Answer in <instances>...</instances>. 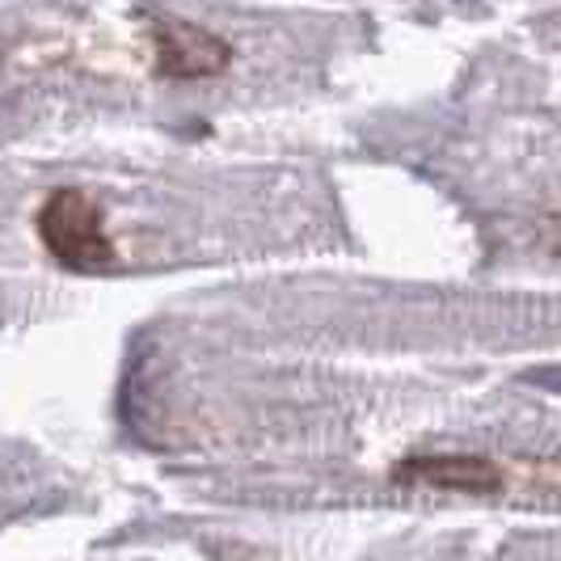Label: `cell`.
I'll return each mask as SVG.
<instances>
[{
	"instance_id": "7a4b0ae2",
	"label": "cell",
	"mask_w": 561,
	"mask_h": 561,
	"mask_svg": "<svg viewBox=\"0 0 561 561\" xmlns=\"http://www.w3.org/2000/svg\"><path fill=\"white\" fill-rule=\"evenodd\" d=\"M148 34H152V68L161 81H211L232 64V47L225 38L195 22L157 13L148 22Z\"/></svg>"
},
{
	"instance_id": "277c9868",
	"label": "cell",
	"mask_w": 561,
	"mask_h": 561,
	"mask_svg": "<svg viewBox=\"0 0 561 561\" xmlns=\"http://www.w3.org/2000/svg\"><path fill=\"white\" fill-rule=\"evenodd\" d=\"M536 245L545 253H553V257H561V211H549V216L536 220Z\"/></svg>"
},
{
	"instance_id": "6da1fadb",
	"label": "cell",
	"mask_w": 561,
	"mask_h": 561,
	"mask_svg": "<svg viewBox=\"0 0 561 561\" xmlns=\"http://www.w3.org/2000/svg\"><path fill=\"white\" fill-rule=\"evenodd\" d=\"M34 228H38L43 250L51 253L64 271H81V275L84 271H106L118 257L111 232H106V220H102V207L77 186H59L43 198Z\"/></svg>"
},
{
	"instance_id": "3957f363",
	"label": "cell",
	"mask_w": 561,
	"mask_h": 561,
	"mask_svg": "<svg viewBox=\"0 0 561 561\" xmlns=\"http://www.w3.org/2000/svg\"><path fill=\"white\" fill-rule=\"evenodd\" d=\"M397 485H431V490H448V494H503L506 473L485 460V456H469V451H431V456H405L393 469Z\"/></svg>"
}]
</instances>
